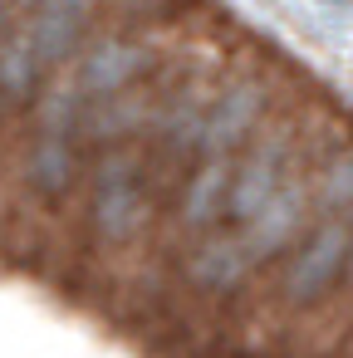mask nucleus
<instances>
[{"label":"nucleus","instance_id":"obj_1","mask_svg":"<svg viewBox=\"0 0 353 358\" xmlns=\"http://www.w3.org/2000/svg\"><path fill=\"white\" fill-rule=\"evenodd\" d=\"M348 236L353 226L343 216H324L289 255V265L280 270V294L289 304H319L338 280H343V260H348Z\"/></svg>","mask_w":353,"mask_h":358},{"label":"nucleus","instance_id":"obj_2","mask_svg":"<svg viewBox=\"0 0 353 358\" xmlns=\"http://www.w3.org/2000/svg\"><path fill=\"white\" fill-rule=\"evenodd\" d=\"M147 216L143 182H138V152H103L94 162V196H89V226L99 241H128Z\"/></svg>","mask_w":353,"mask_h":358},{"label":"nucleus","instance_id":"obj_3","mask_svg":"<svg viewBox=\"0 0 353 358\" xmlns=\"http://www.w3.org/2000/svg\"><path fill=\"white\" fill-rule=\"evenodd\" d=\"M152 64V50L143 40H128V35H103L84 50L79 69H74V84L84 89L89 103L99 99H118L128 89H138V79L147 74Z\"/></svg>","mask_w":353,"mask_h":358},{"label":"nucleus","instance_id":"obj_4","mask_svg":"<svg viewBox=\"0 0 353 358\" xmlns=\"http://www.w3.org/2000/svg\"><path fill=\"white\" fill-rule=\"evenodd\" d=\"M260 113H265V84L240 79V84L221 89V94L206 103L201 138H196V157H206V162H226L231 148H240V143L255 133Z\"/></svg>","mask_w":353,"mask_h":358},{"label":"nucleus","instance_id":"obj_5","mask_svg":"<svg viewBox=\"0 0 353 358\" xmlns=\"http://www.w3.org/2000/svg\"><path fill=\"white\" fill-rule=\"evenodd\" d=\"M304 211H309V187H304V182H284L250 221H240L236 245L245 250L250 265H265V260H275V255L299 236Z\"/></svg>","mask_w":353,"mask_h":358},{"label":"nucleus","instance_id":"obj_6","mask_svg":"<svg viewBox=\"0 0 353 358\" xmlns=\"http://www.w3.org/2000/svg\"><path fill=\"white\" fill-rule=\"evenodd\" d=\"M284 138H260L236 167H231V201H226V216L236 221H250L289 177H284Z\"/></svg>","mask_w":353,"mask_h":358},{"label":"nucleus","instance_id":"obj_7","mask_svg":"<svg viewBox=\"0 0 353 358\" xmlns=\"http://www.w3.org/2000/svg\"><path fill=\"white\" fill-rule=\"evenodd\" d=\"M84 20H89V0H40L30 10V25H20V30H25L30 50L40 55V64L55 69L64 55L79 50Z\"/></svg>","mask_w":353,"mask_h":358},{"label":"nucleus","instance_id":"obj_8","mask_svg":"<svg viewBox=\"0 0 353 358\" xmlns=\"http://www.w3.org/2000/svg\"><path fill=\"white\" fill-rule=\"evenodd\" d=\"M157 108H162V99L147 94V89H128L118 99H99V103H89L79 138H89V143H123V138L152 128Z\"/></svg>","mask_w":353,"mask_h":358},{"label":"nucleus","instance_id":"obj_9","mask_svg":"<svg viewBox=\"0 0 353 358\" xmlns=\"http://www.w3.org/2000/svg\"><path fill=\"white\" fill-rule=\"evenodd\" d=\"M187 285L192 289H201V294H231V289H240L245 280H250V260H245V250L236 245V236H206L192 255H187Z\"/></svg>","mask_w":353,"mask_h":358},{"label":"nucleus","instance_id":"obj_10","mask_svg":"<svg viewBox=\"0 0 353 358\" xmlns=\"http://www.w3.org/2000/svg\"><path fill=\"white\" fill-rule=\"evenodd\" d=\"M84 113H89L84 89L74 84V74H59V79H50V84L40 89V99H35V138H64V143H79Z\"/></svg>","mask_w":353,"mask_h":358},{"label":"nucleus","instance_id":"obj_11","mask_svg":"<svg viewBox=\"0 0 353 358\" xmlns=\"http://www.w3.org/2000/svg\"><path fill=\"white\" fill-rule=\"evenodd\" d=\"M226 201H231V162H201L182 187L177 216H182V226L206 231L226 216Z\"/></svg>","mask_w":353,"mask_h":358},{"label":"nucleus","instance_id":"obj_12","mask_svg":"<svg viewBox=\"0 0 353 358\" xmlns=\"http://www.w3.org/2000/svg\"><path fill=\"white\" fill-rule=\"evenodd\" d=\"M40 89H45V64L30 50L25 30H10L0 40V94H6V103H35Z\"/></svg>","mask_w":353,"mask_h":358},{"label":"nucleus","instance_id":"obj_13","mask_svg":"<svg viewBox=\"0 0 353 358\" xmlns=\"http://www.w3.org/2000/svg\"><path fill=\"white\" fill-rule=\"evenodd\" d=\"M79 177V152L64 138H35L30 157H25V182L40 196H64Z\"/></svg>","mask_w":353,"mask_h":358},{"label":"nucleus","instance_id":"obj_14","mask_svg":"<svg viewBox=\"0 0 353 358\" xmlns=\"http://www.w3.org/2000/svg\"><path fill=\"white\" fill-rule=\"evenodd\" d=\"M309 201H319V206H329V211L353 206V148H348V152H338V157L319 172V182H314Z\"/></svg>","mask_w":353,"mask_h":358},{"label":"nucleus","instance_id":"obj_15","mask_svg":"<svg viewBox=\"0 0 353 358\" xmlns=\"http://www.w3.org/2000/svg\"><path fill=\"white\" fill-rule=\"evenodd\" d=\"M343 280L353 285V236H348V260H343Z\"/></svg>","mask_w":353,"mask_h":358},{"label":"nucleus","instance_id":"obj_16","mask_svg":"<svg viewBox=\"0 0 353 358\" xmlns=\"http://www.w3.org/2000/svg\"><path fill=\"white\" fill-rule=\"evenodd\" d=\"M15 6H25V10H35V6H40V0H15Z\"/></svg>","mask_w":353,"mask_h":358},{"label":"nucleus","instance_id":"obj_17","mask_svg":"<svg viewBox=\"0 0 353 358\" xmlns=\"http://www.w3.org/2000/svg\"><path fill=\"white\" fill-rule=\"evenodd\" d=\"M6 108H10V103H6V94H0V113H6Z\"/></svg>","mask_w":353,"mask_h":358}]
</instances>
